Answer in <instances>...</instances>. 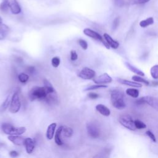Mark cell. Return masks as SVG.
<instances>
[{"label":"cell","instance_id":"6da1fadb","mask_svg":"<svg viewBox=\"0 0 158 158\" xmlns=\"http://www.w3.org/2000/svg\"><path fill=\"white\" fill-rule=\"evenodd\" d=\"M110 101L112 106L117 109L122 110L126 107L123 92L119 88H115L111 91Z\"/></svg>","mask_w":158,"mask_h":158},{"label":"cell","instance_id":"7a4b0ae2","mask_svg":"<svg viewBox=\"0 0 158 158\" xmlns=\"http://www.w3.org/2000/svg\"><path fill=\"white\" fill-rule=\"evenodd\" d=\"M48 94V93L44 86L33 87L28 93V96L31 101L45 99Z\"/></svg>","mask_w":158,"mask_h":158},{"label":"cell","instance_id":"3957f363","mask_svg":"<svg viewBox=\"0 0 158 158\" xmlns=\"http://www.w3.org/2000/svg\"><path fill=\"white\" fill-rule=\"evenodd\" d=\"M1 128L5 134L9 135H21L26 131V128L24 127H15L8 123H3L1 125Z\"/></svg>","mask_w":158,"mask_h":158},{"label":"cell","instance_id":"277c9868","mask_svg":"<svg viewBox=\"0 0 158 158\" xmlns=\"http://www.w3.org/2000/svg\"><path fill=\"white\" fill-rule=\"evenodd\" d=\"M137 104H147L150 106L151 107L158 110V98L151 96H145L140 98L139 99L136 101Z\"/></svg>","mask_w":158,"mask_h":158},{"label":"cell","instance_id":"5b68a950","mask_svg":"<svg viewBox=\"0 0 158 158\" xmlns=\"http://www.w3.org/2000/svg\"><path fill=\"white\" fill-rule=\"evenodd\" d=\"M119 123L126 128L130 130H135L136 128L135 126V120L129 115H122L119 117Z\"/></svg>","mask_w":158,"mask_h":158},{"label":"cell","instance_id":"8992f818","mask_svg":"<svg viewBox=\"0 0 158 158\" xmlns=\"http://www.w3.org/2000/svg\"><path fill=\"white\" fill-rule=\"evenodd\" d=\"M21 107V102L20 100L19 94L17 92H15L11 98V101L9 106V111L15 114L19 111Z\"/></svg>","mask_w":158,"mask_h":158},{"label":"cell","instance_id":"52a82bcc","mask_svg":"<svg viewBox=\"0 0 158 158\" xmlns=\"http://www.w3.org/2000/svg\"><path fill=\"white\" fill-rule=\"evenodd\" d=\"M83 33L85 35H86V36L91 38H93L96 40H98V41H101L104 45L105 46V47L107 49H109V46L108 45V44L107 43V42L105 41V40H103L102 37L101 36V35H99L98 32L90 29V28H86L83 30Z\"/></svg>","mask_w":158,"mask_h":158},{"label":"cell","instance_id":"ba28073f","mask_svg":"<svg viewBox=\"0 0 158 158\" xmlns=\"http://www.w3.org/2000/svg\"><path fill=\"white\" fill-rule=\"evenodd\" d=\"M86 130L89 136L92 138H98L100 136V130L99 127L93 122H89L86 124Z\"/></svg>","mask_w":158,"mask_h":158},{"label":"cell","instance_id":"9c48e42d","mask_svg":"<svg viewBox=\"0 0 158 158\" xmlns=\"http://www.w3.org/2000/svg\"><path fill=\"white\" fill-rule=\"evenodd\" d=\"M96 75V72L93 69L88 67H84L78 73V77L83 80L93 79Z\"/></svg>","mask_w":158,"mask_h":158},{"label":"cell","instance_id":"30bf717a","mask_svg":"<svg viewBox=\"0 0 158 158\" xmlns=\"http://www.w3.org/2000/svg\"><path fill=\"white\" fill-rule=\"evenodd\" d=\"M93 81L96 84H106L112 82V78L107 73H104L94 78Z\"/></svg>","mask_w":158,"mask_h":158},{"label":"cell","instance_id":"8fae6325","mask_svg":"<svg viewBox=\"0 0 158 158\" xmlns=\"http://www.w3.org/2000/svg\"><path fill=\"white\" fill-rule=\"evenodd\" d=\"M9 9L13 14H19L21 12V8L17 0H7Z\"/></svg>","mask_w":158,"mask_h":158},{"label":"cell","instance_id":"7c38bea8","mask_svg":"<svg viewBox=\"0 0 158 158\" xmlns=\"http://www.w3.org/2000/svg\"><path fill=\"white\" fill-rule=\"evenodd\" d=\"M103 36H104L105 41L107 42V43L109 46V47H110L114 49H117L118 48L119 43L118 41L114 40L109 34L105 33H104Z\"/></svg>","mask_w":158,"mask_h":158},{"label":"cell","instance_id":"4fadbf2b","mask_svg":"<svg viewBox=\"0 0 158 158\" xmlns=\"http://www.w3.org/2000/svg\"><path fill=\"white\" fill-rule=\"evenodd\" d=\"M24 145L25 146V150L26 152L28 154H31L34 150L35 143L34 140L31 138H27L25 139Z\"/></svg>","mask_w":158,"mask_h":158},{"label":"cell","instance_id":"5bb4252c","mask_svg":"<svg viewBox=\"0 0 158 158\" xmlns=\"http://www.w3.org/2000/svg\"><path fill=\"white\" fill-rule=\"evenodd\" d=\"M25 139L24 138L20 136V135H9L8 136V139L10 141L14 144L17 145V146H21L24 144L25 142Z\"/></svg>","mask_w":158,"mask_h":158},{"label":"cell","instance_id":"9a60e30c","mask_svg":"<svg viewBox=\"0 0 158 158\" xmlns=\"http://www.w3.org/2000/svg\"><path fill=\"white\" fill-rule=\"evenodd\" d=\"M117 81L122 84V85H127V86H130L131 87H134V88H141L142 87V84H141V83H138L136 81H130L128 80H125V79H122V78H118L117 80Z\"/></svg>","mask_w":158,"mask_h":158},{"label":"cell","instance_id":"2e32d148","mask_svg":"<svg viewBox=\"0 0 158 158\" xmlns=\"http://www.w3.org/2000/svg\"><path fill=\"white\" fill-rule=\"evenodd\" d=\"M96 109L97 111H98L101 115L107 117L109 116L110 114V109L106 107V106L102 104H99L96 106Z\"/></svg>","mask_w":158,"mask_h":158},{"label":"cell","instance_id":"e0dca14e","mask_svg":"<svg viewBox=\"0 0 158 158\" xmlns=\"http://www.w3.org/2000/svg\"><path fill=\"white\" fill-rule=\"evenodd\" d=\"M10 31L9 27L4 23H0V40H4Z\"/></svg>","mask_w":158,"mask_h":158},{"label":"cell","instance_id":"ac0fdd59","mask_svg":"<svg viewBox=\"0 0 158 158\" xmlns=\"http://www.w3.org/2000/svg\"><path fill=\"white\" fill-rule=\"evenodd\" d=\"M56 126H57L56 123H52L48 126L46 130V136L48 139L51 140L53 138Z\"/></svg>","mask_w":158,"mask_h":158},{"label":"cell","instance_id":"d6986e66","mask_svg":"<svg viewBox=\"0 0 158 158\" xmlns=\"http://www.w3.org/2000/svg\"><path fill=\"white\" fill-rule=\"evenodd\" d=\"M125 65L127 67V68L130 70L131 72L135 73V74L138 75H139V76H144V73L143 72H142L141 70H140L139 69L136 68V67H135L134 65H131L130 63L129 62H125Z\"/></svg>","mask_w":158,"mask_h":158},{"label":"cell","instance_id":"ffe728a7","mask_svg":"<svg viewBox=\"0 0 158 158\" xmlns=\"http://www.w3.org/2000/svg\"><path fill=\"white\" fill-rule=\"evenodd\" d=\"M63 127H64V126H60L57 129V130L56 131V133H55L54 141H55L56 144L58 146H61L63 144L61 138H60V136H61V134H62V132Z\"/></svg>","mask_w":158,"mask_h":158},{"label":"cell","instance_id":"44dd1931","mask_svg":"<svg viewBox=\"0 0 158 158\" xmlns=\"http://www.w3.org/2000/svg\"><path fill=\"white\" fill-rule=\"evenodd\" d=\"M154 18L152 17H148V18H147L144 20H141L139 22V25L142 28H146V27H147L149 25H152L154 23Z\"/></svg>","mask_w":158,"mask_h":158},{"label":"cell","instance_id":"7402d4cb","mask_svg":"<svg viewBox=\"0 0 158 158\" xmlns=\"http://www.w3.org/2000/svg\"><path fill=\"white\" fill-rule=\"evenodd\" d=\"M11 98H10V94H9L8 96L5 99V101L2 103V104L0 106V112H3L4 111H5L7 109V107L10 106Z\"/></svg>","mask_w":158,"mask_h":158},{"label":"cell","instance_id":"603a6c76","mask_svg":"<svg viewBox=\"0 0 158 158\" xmlns=\"http://www.w3.org/2000/svg\"><path fill=\"white\" fill-rule=\"evenodd\" d=\"M126 94L132 98H137L139 96V91L137 89L135 88H128L125 91Z\"/></svg>","mask_w":158,"mask_h":158},{"label":"cell","instance_id":"cb8c5ba5","mask_svg":"<svg viewBox=\"0 0 158 158\" xmlns=\"http://www.w3.org/2000/svg\"><path fill=\"white\" fill-rule=\"evenodd\" d=\"M62 133H63V135L64 136L67 137V138H70L72 136V135L73 133V130L71 127H64L63 129H62Z\"/></svg>","mask_w":158,"mask_h":158},{"label":"cell","instance_id":"d4e9b609","mask_svg":"<svg viewBox=\"0 0 158 158\" xmlns=\"http://www.w3.org/2000/svg\"><path fill=\"white\" fill-rule=\"evenodd\" d=\"M150 73L153 79H158V65H154L151 68Z\"/></svg>","mask_w":158,"mask_h":158},{"label":"cell","instance_id":"484cf974","mask_svg":"<svg viewBox=\"0 0 158 158\" xmlns=\"http://www.w3.org/2000/svg\"><path fill=\"white\" fill-rule=\"evenodd\" d=\"M131 78L135 81H136V82H138V83H142L143 84H145L146 85H149V82L148 80L142 78L141 76H139V75H133L131 77Z\"/></svg>","mask_w":158,"mask_h":158},{"label":"cell","instance_id":"4316f807","mask_svg":"<svg viewBox=\"0 0 158 158\" xmlns=\"http://www.w3.org/2000/svg\"><path fill=\"white\" fill-rule=\"evenodd\" d=\"M44 86L46 88L48 94L49 93H54L55 92L54 91V87L52 86V84L47 80H44Z\"/></svg>","mask_w":158,"mask_h":158},{"label":"cell","instance_id":"83f0119b","mask_svg":"<svg viewBox=\"0 0 158 158\" xmlns=\"http://www.w3.org/2000/svg\"><path fill=\"white\" fill-rule=\"evenodd\" d=\"M107 86L105 85L104 84H96L93 85H91L89 87L86 88L85 91H89V90H94V89H101V88H106Z\"/></svg>","mask_w":158,"mask_h":158},{"label":"cell","instance_id":"f1b7e54d","mask_svg":"<svg viewBox=\"0 0 158 158\" xmlns=\"http://www.w3.org/2000/svg\"><path fill=\"white\" fill-rule=\"evenodd\" d=\"M9 9L7 0H2L0 4V10L2 12H7Z\"/></svg>","mask_w":158,"mask_h":158},{"label":"cell","instance_id":"f546056e","mask_svg":"<svg viewBox=\"0 0 158 158\" xmlns=\"http://www.w3.org/2000/svg\"><path fill=\"white\" fill-rule=\"evenodd\" d=\"M18 79L21 83H26L29 79V76L28 74L25 73H20L18 75Z\"/></svg>","mask_w":158,"mask_h":158},{"label":"cell","instance_id":"4dcf8cb0","mask_svg":"<svg viewBox=\"0 0 158 158\" xmlns=\"http://www.w3.org/2000/svg\"><path fill=\"white\" fill-rule=\"evenodd\" d=\"M135 126L136 129H139V130H142L146 128V125L142 121L138 119L135 120Z\"/></svg>","mask_w":158,"mask_h":158},{"label":"cell","instance_id":"1f68e13d","mask_svg":"<svg viewBox=\"0 0 158 158\" xmlns=\"http://www.w3.org/2000/svg\"><path fill=\"white\" fill-rule=\"evenodd\" d=\"M60 62V58L57 56H55V57H52L51 59V64L55 68L57 67L59 65Z\"/></svg>","mask_w":158,"mask_h":158},{"label":"cell","instance_id":"d6a6232c","mask_svg":"<svg viewBox=\"0 0 158 158\" xmlns=\"http://www.w3.org/2000/svg\"><path fill=\"white\" fill-rule=\"evenodd\" d=\"M78 43L83 49H84V50L87 49L88 43L85 40H84L83 39H80V40H78Z\"/></svg>","mask_w":158,"mask_h":158},{"label":"cell","instance_id":"836d02e7","mask_svg":"<svg viewBox=\"0 0 158 158\" xmlns=\"http://www.w3.org/2000/svg\"><path fill=\"white\" fill-rule=\"evenodd\" d=\"M146 135L153 141V142H156V138L154 135V134L150 130H148L146 131Z\"/></svg>","mask_w":158,"mask_h":158},{"label":"cell","instance_id":"e575fe53","mask_svg":"<svg viewBox=\"0 0 158 158\" xmlns=\"http://www.w3.org/2000/svg\"><path fill=\"white\" fill-rule=\"evenodd\" d=\"M78 59V54L75 50L70 51V59L72 61H75Z\"/></svg>","mask_w":158,"mask_h":158},{"label":"cell","instance_id":"d590c367","mask_svg":"<svg viewBox=\"0 0 158 158\" xmlns=\"http://www.w3.org/2000/svg\"><path fill=\"white\" fill-rule=\"evenodd\" d=\"M119 24V18L118 17H116L114 21H113V24H112V28L114 30L116 29L117 28V27L118 26Z\"/></svg>","mask_w":158,"mask_h":158},{"label":"cell","instance_id":"8d00e7d4","mask_svg":"<svg viewBox=\"0 0 158 158\" xmlns=\"http://www.w3.org/2000/svg\"><path fill=\"white\" fill-rule=\"evenodd\" d=\"M150 0H133V4H143L148 2Z\"/></svg>","mask_w":158,"mask_h":158},{"label":"cell","instance_id":"74e56055","mask_svg":"<svg viewBox=\"0 0 158 158\" xmlns=\"http://www.w3.org/2000/svg\"><path fill=\"white\" fill-rule=\"evenodd\" d=\"M88 96L92 99H97L99 97L98 94L96 93H89L88 94Z\"/></svg>","mask_w":158,"mask_h":158},{"label":"cell","instance_id":"f35d334b","mask_svg":"<svg viewBox=\"0 0 158 158\" xmlns=\"http://www.w3.org/2000/svg\"><path fill=\"white\" fill-rule=\"evenodd\" d=\"M35 67L33 66H29L27 67V72L29 73V74H33L35 72Z\"/></svg>","mask_w":158,"mask_h":158},{"label":"cell","instance_id":"ab89813d","mask_svg":"<svg viewBox=\"0 0 158 158\" xmlns=\"http://www.w3.org/2000/svg\"><path fill=\"white\" fill-rule=\"evenodd\" d=\"M9 155L12 157H16L19 156V152L16 151H11L9 152Z\"/></svg>","mask_w":158,"mask_h":158},{"label":"cell","instance_id":"60d3db41","mask_svg":"<svg viewBox=\"0 0 158 158\" xmlns=\"http://www.w3.org/2000/svg\"><path fill=\"white\" fill-rule=\"evenodd\" d=\"M152 84L153 85H158V82H152Z\"/></svg>","mask_w":158,"mask_h":158},{"label":"cell","instance_id":"b9f144b4","mask_svg":"<svg viewBox=\"0 0 158 158\" xmlns=\"http://www.w3.org/2000/svg\"><path fill=\"white\" fill-rule=\"evenodd\" d=\"M2 23V19L0 17V23Z\"/></svg>","mask_w":158,"mask_h":158}]
</instances>
